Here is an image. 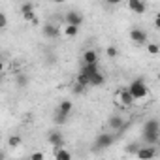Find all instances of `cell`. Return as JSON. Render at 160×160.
Instances as JSON below:
<instances>
[{"instance_id": "obj_1", "label": "cell", "mask_w": 160, "mask_h": 160, "mask_svg": "<svg viewBox=\"0 0 160 160\" xmlns=\"http://www.w3.org/2000/svg\"><path fill=\"white\" fill-rule=\"evenodd\" d=\"M128 92L132 94V98H134V100H143V98L149 94V87H147V83L143 81V79L139 77V79H134V81L130 83Z\"/></svg>"}, {"instance_id": "obj_2", "label": "cell", "mask_w": 160, "mask_h": 160, "mask_svg": "<svg viewBox=\"0 0 160 160\" xmlns=\"http://www.w3.org/2000/svg\"><path fill=\"white\" fill-rule=\"evenodd\" d=\"M115 134H100L96 139H94V145H92V149L94 151H104V149H108V147H111V143L115 141Z\"/></svg>"}, {"instance_id": "obj_3", "label": "cell", "mask_w": 160, "mask_h": 160, "mask_svg": "<svg viewBox=\"0 0 160 160\" xmlns=\"http://www.w3.org/2000/svg\"><path fill=\"white\" fill-rule=\"evenodd\" d=\"M115 100H117V104H119L121 108H132L134 102H136V100L132 98V94L128 92V89H121V91L117 92Z\"/></svg>"}, {"instance_id": "obj_4", "label": "cell", "mask_w": 160, "mask_h": 160, "mask_svg": "<svg viewBox=\"0 0 160 160\" xmlns=\"http://www.w3.org/2000/svg\"><path fill=\"white\" fill-rule=\"evenodd\" d=\"M138 160H154L156 158V147L154 145H141L136 152Z\"/></svg>"}, {"instance_id": "obj_5", "label": "cell", "mask_w": 160, "mask_h": 160, "mask_svg": "<svg viewBox=\"0 0 160 160\" xmlns=\"http://www.w3.org/2000/svg\"><path fill=\"white\" fill-rule=\"evenodd\" d=\"M130 40H132L134 43H138V45H147L149 36H147V32L141 30V28H132V30H130Z\"/></svg>"}, {"instance_id": "obj_6", "label": "cell", "mask_w": 160, "mask_h": 160, "mask_svg": "<svg viewBox=\"0 0 160 160\" xmlns=\"http://www.w3.org/2000/svg\"><path fill=\"white\" fill-rule=\"evenodd\" d=\"M81 60H83V64H85V66H92V64H98L100 57H98V53H96L94 49H87V51H83Z\"/></svg>"}, {"instance_id": "obj_7", "label": "cell", "mask_w": 160, "mask_h": 160, "mask_svg": "<svg viewBox=\"0 0 160 160\" xmlns=\"http://www.w3.org/2000/svg\"><path fill=\"white\" fill-rule=\"evenodd\" d=\"M128 10L134 12L136 15H143L147 12V4L141 2V0H130V2H128Z\"/></svg>"}, {"instance_id": "obj_8", "label": "cell", "mask_w": 160, "mask_h": 160, "mask_svg": "<svg viewBox=\"0 0 160 160\" xmlns=\"http://www.w3.org/2000/svg\"><path fill=\"white\" fill-rule=\"evenodd\" d=\"M21 13H23V19L25 21L36 23V12H34V6L32 4H23L21 6Z\"/></svg>"}, {"instance_id": "obj_9", "label": "cell", "mask_w": 160, "mask_h": 160, "mask_svg": "<svg viewBox=\"0 0 160 160\" xmlns=\"http://www.w3.org/2000/svg\"><path fill=\"white\" fill-rule=\"evenodd\" d=\"M47 141H49V145L53 147V149H62V143H64V138H62V134L60 132H51L49 134V138H47Z\"/></svg>"}, {"instance_id": "obj_10", "label": "cell", "mask_w": 160, "mask_h": 160, "mask_svg": "<svg viewBox=\"0 0 160 160\" xmlns=\"http://www.w3.org/2000/svg\"><path fill=\"white\" fill-rule=\"evenodd\" d=\"M64 19H66V25H72V27H79L83 23V15L77 12H68Z\"/></svg>"}, {"instance_id": "obj_11", "label": "cell", "mask_w": 160, "mask_h": 160, "mask_svg": "<svg viewBox=\"0 0 160 160\" xmlns=\"http://www.w3.org/2000/svg\"><path fill=\"white\" fill-rule=\"evenodd\" d=\"M109 128L117 134V132H121L122 128H124V121H122V117H119V115H113V117H109Z\"/></svg>"}, {"instance_id": "obj_12", "label": "cell", "mask_w": 160, "mask_h": 160, "mask_svg": "<svg viewBox=\"0 0 160 160\" xmlns=\"http://www.w3.org/2000/svg\"><path fill=\"white\" fill-rule=\"evenodd\" d=\"M152 132H160V122L156 119H149L143 124V134H152Z\"/></svg>"}, {"instance_id": "obj_13", "label": "cell", "mask_w": 160, "mask_h": 160, "mask_svg": "<svg viewBox=\"0 0 160 160\" xmlns=\"http://www.w3.org/2000/svg\"><path fill=\"white\" fill-rule=\"evenodd\" d=\"M58 34H60V28L55 27L53 23H47V25L43 27V36H45V38H51V40H53V38H57Z\"/></svg>"}, {"instance_id": "obj_14", "label": "cell", "mask_w": 160, "mask_h": 160, "mask_svg": "<svg viewBox=\"0 0 160 160\" xmlns=\"http://www.w3.org/2000/svg\"><path fill=\"white\" fill-rule=\"evenodd\" d=\"M57 113L58 115H64V117H70V113H72V102L70 100H62L57 106Z\"/></svg>"}, {"instance_id": "obj_15", "label": "cell", "mask_w": 160, "mask_h": 160, "mask_svg": "<svg viewBox=\"0 0 160 160\" xmlns=\"http://www.w3.org/2000/svg\"><path fill=\"white\" fill-rule=\"evenodd\" d=\"M143 141H145V145H158V141H160V132H152V134H143Z\"/></svg>"}, {"instance_id": "obj_16", "label": "cell", "mask_w": 160, "mask_h": 160, "mask_svg": "<svg viewBox=\"0 0 160 160\" xmlns=\"http://www.w3.org/2000/svg\"><path fill=\"white\" fill-rule=\"evenodd\" d=\"M104 81H106L104 73H102V72H96V73L89 79V87H100V85H104Z\"/></svg>"}, {"instance_id": "obj_17", "label": "cell", "mask_w": 160, "mask_h": 160, "mask_svg": "<svg viewBox=\"0 0 160 160\" xmlns=\"http://www.w3.org/2000/svg\"><path fill=\"white\" fill-rule=\"evenodd\" d=\"M55 152V160H72V152L68 151V149H55L53 151Z\"/></svg>"}, {"instance_id": "obj_18", "label": "cell", "mask_w": 160, "mask_h": 160, "mask_svg": "<svg viewBox=\"0 0 160 160\" xmlns=\"http://www.w3.org/2000/svg\"><path fill=\"white\" fill-rule=\"evenodd\" d=\"M62 32H64L68 38H75V36L79 34V27H72V25H66Z\"/></svg>"}, {"instance_id": "obj_19", "label": "cell", "mask_w": 160, "mask_h": 160, "mask_svg": "<svg viewBox=\"0 0 160 160\" xmlns=\"http://www.w3.org/2000/svg\"><path fill=\"white\" fill-rule=\"evenodd\" d=\"M15 81H17V87H27L28 85V77H27V73H19L17 77H15Z\"/></svg>"}, {"instance_id": "obj_20", "label": "cell", "mask_w": 160, "mask_h": 160, "mask_svg": "<svg viewBox=\"0 0 160 160\" xmlns=\"http://www.w3.org/2000/svg\"><path fill=\"white\" fill-rule=\"evenodd\" d=\"M8 145L13 149V147H19L21 145V136H17V134H13V136H10L8 138Z\"/></svg>"}, {"instance_id": "obj_21", "label": "cell", "mask_w": 160, "mask_h": 160, "mask_svg": "<svg viewBox=\"0 0 160 160\" xmlns=\"http://www.w3.org/2000/svg\"><path fill=\"white\" fill-rule=\"evenodd\" d=\"M147 51H149V55H152V57H156L158 53H160V45L158 43H147Z\"/></svg>"}, {"instance_id": "obj_22", "label": "cell", "mask_w": 160, "mask_h": 160, "mask_svg": "<svg viewBox=\"0 0 160 160\" xmlns=\"http://www.w3.org/2000/svg\"><path fill=\"white\" fill-rule=\"evenodd\" d=\"M106 55H108L109 58H117L119 51H117V47H115V45H108V49H106Z\"/></svg>"}, {"instance_id": "obj_23", "label": "cell", "mask_w": 160, "mask_h": 160, "mask_svg": "<svg viewBox=\"0 0 160 160\" xmlns=\"http://www.w3.org/2000/svg\"><path fill=\"white\" fill-rule=\"evenodd\" d=\"M139 147H141L139 143H130V145L126 147V152H128V154H136V152L139 151Z\"/></svg>"}, {"instance_id": "obj_24", "label": "cell", "mask_w": 160, "mask_h": 160, "mask_svg": "<svg viewBox=\"0 0 160 160\" xmlns=\"http://www.w3.org/2000/svg\"><path fill=\"white\" fill-rule=\"evenodd\" d=\"M6 27H8V17L4 12H0V30H4Z\"/></svg>"}, {"instance_id": "obj_25", "label": "cell", "mask_w": 160, "mask_h": 160, "mask_svg": "<svg viewBox=\"0 0 160 160\" xmlns=\"http://www.w3.org/2000/svg\"><path fill=\"white\" fill-rule=\"evenodd\" d=\"M30 160H45V156H43L42 151H34V152L30 154Z\"/></svg>"}, {"instance_id": "obj_26", "label": "cell", "mask_w": 160, "mask_h": 160, "mask_svg": "<svg viewBox=\"0 0 160 160\" xmlns=\"http://www.w3.org/2000/svg\"><path fill=\"white\" fill-rule=\"evenodd\" d=\"M85 92H87V89H85V87L73 83V94H85Z\"/></svg>"}, {"instance_id": "obj_27", "label": "cell", "mask_w": 160, "mask_h": 160, "mask_svg": "<svg viewBox=\"0 0 160 160\" xmlns=\"http://www.w3.org/2000/svg\"><path fill=\"white\" fill-rule=\"evenodd\" d=\"M68 121V117H64V115H58V113H55V122L57 124H64Z\"/></svg>"}, {"instance_id": "obj_28", "label": "cell", "mask_w": 160, "mask_h": 160, "mask_svg": "<svg viewBox=\"0 0 160 160\" xmlns=\"http://www.w3.org/2000/svg\"><path fill=\"white\" fill-rule=\"evenodd\" d=\"M2 72H4V60L0 58V75H2Z\"/></svg>"}]
</instances>
